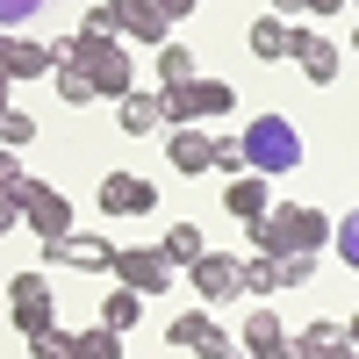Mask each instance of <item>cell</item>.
<instances>
[{"label": "cell", "instance_id": "obj_1", "mask_svg": "<svg viewBox=\"0 0 359 359\" xmlns=\"http://www.w3.org/2000/svg\"><path fill=\"white\" fill-rule=\"evenodd\" d=\"M331 237H338V223L323 208H302V201H273V216L245 223V245L259 259H316Z\"/></svg>", "mask_w": 359, "mask_h": 359}, {"label": "cell", "instance_id": "obj_2", "mask_svg": "<svg viewBox=\"0 0 359 359\" xmlns=\"http://www.w3.org/2000/svg\"><path fill=\"white\" fill-rule=\"evenodd\" d=\"M245 165L266 172V180H280V172L302 165V137H294L287 115H259V123L245 130Z\"/></svg>", "mask_w": 359, "mask_h": 359}, {"label": "cell", "instance_id": "obj_3", "mask_svg": "<svg viewBox=\"0 0 359 359\" xmlns=\"http://www.w3.org/2000/svg\"><path fill=\"white\" fill-rule=\"evenodd\" d=\"M15 201H22V223H29V237H43V245L72 237V201L57 194L50 180H15Z\"/></svg>", "mask_w": 359, "mask_h": 359}, {"label": "cell", "instance_id": "obj_4", "mask_svg": "<svg viewBox=\"0 0 359 359\" xmlns=\"http://www.w3.org/2000/svg\"><path fill=\"white\" fill-rule=\"evenodd\" d=\"M8 316H15L22 338L57 331V294H50V280H43V273H15V280H8Z\"/></svg>", "mask_w": 359, "mask_h": 359}, {"label": "cell", "instance_id": "obj_5", "mask_svg": "<svg viewBox=\"0 0 359 359\" xmlns=\"http://www.w3.org/2000/svg\"><path fill=\"white\" fill-rule=\"evenodd\" d=\"M172 273H180V266L165 259V245H123V252H115V280L137 287V294H165Z\"/></svg>", "mask_w": 359, "mask_h": 359}, {"label": "cell", "instance_id": "obj_6", "mask_svg": "<svg viewBox=\"0 0 359 359\" xmlns=\"http://www.w3.org/2000/svg\"><path fill=\"white\" fill-rule=\"evenodd\" d=\"M187 280H194L201 302H237V294H245V259L208 252V259H194V266H187Z\"/></svg>", "mask_w": 359, "mask_h": 359}, {"label": "cell", "instance_id": "obj_7", "mask_svg": "<svg viewBox=\"0 0 359 359\" xmlns=\"http://www.w3.org/2000/svg\"><path fill=\"white\" fill-rule=\"evenodd\" d=\"M108 8H115V22H123L130 43H151V50L172 43V15L158 8V0H108Z\"/></svg>", "mask_w": 359, "mask_h": 359}, {"label": "cell", "instance_id": "obj_8", "mask_svg": "<svg viewBox=\"0 0 359 359\" xmlns=\"http://www.w3.org/2000/svg\"><path fill=\"white\" fill-rule=\"evenodd\" d=\"M165 338H172L180 352H201V359H230V352H237V345L216 331V316H208V309H180Z\"/></svg>", "mask_w": 359, "mask_h": 359}, {"label": "cell", "instance_id": "obj_9", "mask_svg": "<svg viewBox=\"0 0 359 359\" xmlns=\"http://www.w3.org/2000/svg\"><path fill=\"white\" fill-rule=\"evenodd\" d=\"M57 266H79V273H115V252L123 245H108V237H94V230H72V237H57V245H43Z\"/></svg>", "mask_w": 359, "mask_h": 359}, {"label": "cell", "instance_id": "obj_10", "mask_svg": "<svg viewBox=\"0 0 359 359\" xmlns=\"http://www.w3.org/2000/svg\"><path fill=\"white\" fill-rule=\"evenodd\" d=\"M151 201H158V187L144 172H108L101 180V208L108 216H151Z\"/></svg>", "mask_w": 359, "mask_h": 359}, {"label": "cell", "instance_id": "obj_11", "mask_svg": "<svg viewBox=\"0 0 359 359\" xmlns=\"http://www.w3.org/2000/svg\"><path fill=\"white\" fill-rule=\"evenodd\" d=\"M287 57H294V65H302V72H309L316 86H331V79H338V43L323 36V29H294Z\"/></svg>", "mask_w": 359, "mask_h": 359}, {"label": "cell", "instance_id": "obj_12", "mask_svg": "<svg viewBox=\"0 0 359 359\" xmlns=\"http://www.w3.org/2000/svg\"><path fill=\"white\" fill-rule=\"evenodd\" d=\"M165 158H172V172H208V165H216V137H208L201 123L165 130Z\"/></svg>", "mask_w": 359, "mask_h": 359}, {"label": "cell", "instance_id": "obj_13", "mask_svg": "<svg viewBox=\"0 0 359 359\" xmlns=\"http://www.w3.org/2000/svg\"><path fill=\"white\" fill-rule=\"evenodd\" d=\"M223 201H230V216H237V223H259V216H273L266 172H245V180H230V187H223Z\"/></svg>", "mask_w": 359, "mask_h": 359}, {"label": "cell", "instance_id": "obj_14", "mask_svg": "<svg viewBox=\"0 0 359 359\" xmlns=\"http://www.w3.org/2000/svg\"><path fill=\"white\" fill-rule=\"evenodd\" d=\"M115 115H123V137H151L165 130V94H123Z\"/></svg>", "mask_w": 359, "mask_h": 359}, {"label": "cell", "instance_id": "obj_15", "mask_svg": "<svg viewBox=\"0 0 359 359\" xmlns=\"http://www.w3.org/2000/svg\"><path fill=\"white\" fill-rule=\"evenodd\" d=\"M8 72L15 79H43V72H57V50L36 43V36H8Z\"/></svg>", "mask_w": 359, "mask_h": 359}, {"label": "cell", "instance_id": "obj_16", "mask_svg": "<svg viewBox=\"0 0 359 359\" xmlns=\"http://www.w3.org/2000/svg\"><path fill=\"white\" fill-rule=\"evenodd\" d=\"M101 323H108V331H137V323H144V294L115 280V287H108V302H101Z\"/></svg>", "mask_w": 359, "mask_h": 359}, {"label": "cell", "instance_id": "obj_17", "mask_svg": "<svg viewBox=\"0 0 359 359\" xmlns=\"http://www.w3.org/2000/svg\"><path fill=\"white\" fill-rule=\"evenodd\" d=\"M245 43H252V57H287V43H294V29H287V15H259Z\"/></svg>", "mask_w": 359, "mask_h": 359}, {"label": "cell", "instance_id": "obj_18", "mask_svg": "<svg viewBox=\"0 0 359 359\" xmlns=\"http://www.w3.org/2000/svg\"><path fill=\"white\" fill-rule=\"evenodd\" d=\"M72 359H123V331H108V323L72 331Z\"/></svg>", "mask_w": 359, "mask_h": 359}, {"label": "cell", "instance_id": "obj_19", "mask_svg": "<svg viewBox=\"0 0 359 359\" xmlns=\"http://www.w3.org/2000/svg\"><path fill=\"white\" fill-rule=\"evenodd\" d=\"M165 259H172V266H194V259H208V237H201V223H172V230H165Z\"/></svg>", "mask_w": 359, "mask_h": 359}, {"label": "cell", "instance_id": "obj_20", "mask_svg": "<svg viewBox=\"0 0 359 359\" xmlns=\"http://www.w3.org/2000/svg\"><path fill=\"white\" fill-rule=\"evenodd\" d=\"M273 345H287V338H280V316L259 302V309L245 316V352H273Z\"/></svg>", "mask_w": 359, "mask_h": 359}, {"label": "cell", "instance_id": "obj_21", "mask_svg": "<svg viewBox=\"0 0 359 359\" xmlns=\"http://www.w3.org/2000/svg\"><path fill=\"white\" fill-rule=\"evenodd\" d=\"M338 345H352V338H345V323H323V316L309 323L302 338H294V352H302V359H323V352H338Z\"/></svg>", "mask_w": 359, "mask_h": 359}, {"label": "cell", "instance_id": "obj_22", "mask_svg": "<svg viewBox=\"0 0 359 359\" xmlns=\"http://www.w3.org/2000/svg\"><path fill=\"white\" fill-rule=\"evenodd\" d=\"M273 287H280V259H259V252H252V259H245V294H252V302H266Z\"/></svg>", "mask_w": 359, "mask_h": 359}, {"label": "cell", "instance_id": "obj_23", "mask_svg": "<svg viewBox=\"0 0 359 359\" xmlns=\"http://www.w3.org/2000/svg\"><path fill=\"white\" fill-rule=\"evenodd\" d=\"M165 123H172V130H187V123H201V101H194V79H187V86H165Z\"/></svg>", "mask_w": 359, "mask_h": 359}, {"label": "cell", "instance_id": "obj_24", "mask_svg": "<svg viewBox=\"0 0 359 359\" xmlns=\"http://www.w3.org/2000/svg\"><path fill=\"white\" fill-rule=\"evenodd\" d=\"M57 101H65V108H86V101H94V79H86V65H57Z\"/></svg>", "mask_w": 359, "mask_h": 359}, {"label": "cell", "instance_id": "obj_25", "mask_svg": "<svg viewBox=\"0 0 359 359\" xmlns=\"http://www.w3.org/2000/svg\"><path fill=\"white\" fill-rule=\"evenodd\" d=\"M194 101H201V123H216V115H230V108H237V94H230L223 79H194Z\"/></svg>", "mask_w": 359, "mask_h": 359}, {"label": "cell", "instance_id": "obj_26", "mask_svg": "<svg viewBox=\"0 0 359 359\" xmlns=\"http://www.w3.org/2000/svg\"><path fill=\"white\" fill-rule=\"evenodd\" d=\"M158 79H165V86H187V79H201V72H194V50L165 43V50H158Z\"/></svg>", "mask_w": 359, "mask_h": 359}, {"label": "cell", "instance_id": "obj_27", "mask_svg": "<svg viewBox=\"0 0 359 359\" xmlns=\"http://www.w3.org/2000/svg\"><path fill=\"white\" fill-rule=\"evenodd\" d=\"M0 144H8V151H22V144H36V115L8 108V115H0Z\"/></svg>", "mask_w": 359, "mask_h": 359}, {"label": "cell", "instance_id": "obj_28", "mask_svg": "<svg viewBox=\"0 0 359 359\" xmlns=\"http://www.w3.org/2000/svg\"><path fill=\"white\" fill-rule=\"evenodd\" d=\"M331 245H338V259L359 273V208H345V216H338V237H331Z\"/></svg>", "mask_w": 359, "mask_h": 359}, {"label": "cell", "instance_id": "obj_29", "mask_svg": "<svg viewBox=\"0 0 359 359\" xmlns=\"http://www.w3.org/2000/svg\"><path fill=\"white\" fill-rule=\"evenodd\" d=\"M29 359H72V331H36L29 338Z\"/></svg>", "mask_w": 359, "mask_h": 359}, {"label": "cell", "instance_id": "obj_30", "mask_svg": "<svg viewBox=\"0 0 359 359\" xmlns=\"http://www.w3.org/2000/svg\"><path fill=\"white\" fill-rule=\"evenodd\" d=\"M79 36H123V22H115V8H108V0H101V8H86Z\"/></svg>", "mask_w": 359, "mask_h": 359}, {"label": "cell", "instance_id": "obj_31", "mask_svg": "<svg viewBox=\"0 0 359 359\" xmlns=\"http://www.w3.org/2000/svg\"><path fill=\"white\" fill-rule=\"evenodd\" d=\"M36 8H43V0H0V29H22Z\"/></svg>", "mask_w": 359, "mask_h": 359}, {"label": "cell", "instance_id": "obj_32", "mask_svg": "<svg viewBox=\"0 0 359 359\" xmlns=\"http://www.w3.org/2000/svg\"><path fill=\"white\" fill-rule=\"evenodd\" d=\"M15 223H22V201H15V187H0V237H8Z\"/></svg>", "mask_w": 359, "mask_h": 359}, {"label": "cell", "instance_id": "obj_33", "mask_svg": "<svg viewBox=\"0 0 359 359\" xmlns=\"http://www.w3.org/2000/svg\"><path fill=\"white\" fill-rule=\"evenodd\" d=\"M309 280V259H280V287H302Z\"/></svg>", "mask_w": 359, "mask_h": 359}, {"label": "cell", "instance_id": "obj_34", "mask_svg": "<svg viewBox=\"0 0 359 359\" xmlns=\"http://www.w3.org/2000/svg\"><path fill=\"white\" fill-rule=\"evenodd\" d=\"M15 180H22V158L8 151V144H0V187H15Z\"/></svg>", "mask_w": 359, "mask_h": 359}, {"label": "cell", "instance_id": "obj_35", "mask_svg": "<svg viewBox=\"0 0 359 359\" xmlns=\"http://www.w3.org/2000/svg\"><path fill=\"white\" fill-rule=\"evenodd\" d=\"M158 8H165V15L180 22V15H194V8H201V0H158Z\"/></svg>", "mask_w": 359, "mask_h": 359}, {"label": "cell", "instance_id": "obj_36", "mask_svg": "<svg viewBox=\"0 0 359 359\" xmlns=\"http://www.w3.org/2000/svg\"><path fill=\"white\" fill-rule=\"evenodd\" d=\"M273 15H309V0H273Z\"/></svg>", "mask_w": 359, "mask_h": 359}, {"label": "cell", "instance_id": "obj_37", "mask_svg": "<svg viewBox=\"0 0 359 359\" xmlns=\"http://www.w3.org/2000/svg\"><path fill=\"white\" fill-rule=\"evenodd\" d=\"M252 359H302V352H294V345H273V352H252Z\"/></svg>", "mask_w": 359, "mask_h": 359}, {"label": "cell", "instance_id": "obj_38", "mask_svg": "<svg viewBox=\"0 0 359 359\" xmlns=\"http://www.w3.org/2000/svg\"><path fill=\"white\" fill-rule=\"evenodd\" d=\"M345 8V0H309V15H338Z\"/></svg>", "mask_w": 359, "mask_h": 359}, {"label": "cell", "instance_id": "obj_39", "mask_svg": "<svg viewBox=\"0 0 359 359\" xmlns=\"http://www.w3.org/2000/svg\"><path fill=\"white\" fill-rule=\"evenodd\" d=\"M0 79H15V72H8V29H0Z\"/></svg>", "mask_w": 359, "mask_h": 359}, {"label": "cell", "instance_id": "obj_40", "mask_svg": "<svg viewBox=\"0 0 359 359\" xmlns=\"http://www.w3.org/2000/svg\"><path fill=\"white\" fill-rule=\"evenodd\" d=\"M323 359H359V345H338V352H323Z\"/></svg>", "mask_w": 359, "mask_h": 359}, {"label": "cell", "instance_id": "obj_41", "mask_svg": "<svg viewBox=\"0 0 359 359\" xmlns=\"http://www.w3.org/2000/svg\"><path fill=\"white\" fill-rule=\"evenodd\" d=\"M345 338H352V345H359V309H352V323H345Z\"/></svg>", "mask_w": 359, "mask_h": 359}, {"label": "cell", "instance_id": "obj_42", "mask_svg": "<svg viewBox=\"0 0 359 359\" xmlns=\"http://www.w3.org/2000/svg\"><path fill=\"white\" fill-rule=\"evenodd\" d=\"M352 50H359V29H352Z\"/></svg>", "mask_w": 359, "mask_h": 359}]
</instances>
